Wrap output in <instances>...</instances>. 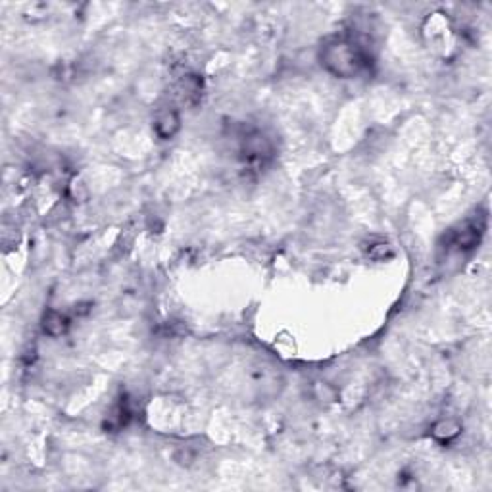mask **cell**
<instances>
[{"label":"cell","mask_w":492,"mask_h":492,"mask_svg":"<svg viewBox=\"0 0 492 492\" xmlns=\"http://www.w3.org/2000/svg\"><path fill=\"white\" fill-rule=\"evenodd\" d=\"M177 91H179V96H181L183 102H199L200 95H202V81H200L199 75H183Z\"/></svg>","instance_id":"cell-6"},{"label":"cell","mask_w":492,"mask_h":492,"mask_svg":"<svg viewBox=\"0 0 492 492\" xmlns=\"http://www.w3.org/2000/svg\"><path fill=\"white\" fill-rule=\"evenodd\" d=\"M319 62L339 79H354L369 66V50L350 35H333L319 48Z\"/></svg>","instance_id":"cell-1"},{"label":"cell","mask_w":492,"mask_h":492,"mask_svg":"<svg viewBox=\"0 0 492 492\" xmlns=\"http://www.w3.org/2000/svg\"><path fill=\"white\" fill-rule=\"evenodd\" d=\"M367 256L375 262H385V260H390L394 256V250H392V246L389 243H375V245L369 246Z\"/></svg>","instance_id":"cell-9"},{"label":"cell","mask_w":492,"mask_h":492,"mask_svg":"<svg viewBox=\"0 0 492 492\" xmlns=\"http://www.w3.org/2000/svg\"><path fill=\"white\" fill-rule=\"evenodd\" d=\"M43 331L48 335V337H62V335L68 333L70 329V318L58 310H48L45 316H43Z\"/></svg>","instance_id":"cell-5"},{"label":"cell","mask_w":492,"mask_h":492,"mask_svg":"<svg viewBox=\"0 0 492 492\" xmlns=\"http://www.w3.org/2000/svg\"><path fill=\"white\" fill-rule=\"evenodd\" d=\"M181 129V118L174 108H162L156 112L154 116V133L162 139V141H169L174 139Z\"/></svg>","instance_id":"cell-4"},{"label":"cell","mask_w":492,"mask_h":492,"mask_svg":"<svg viewBox=\"0 0 492 492\" xmlns=\"http://www.w3.org/2000/svg\"><path fill=\"white\" fill-rule=\"evenodd\" d=\"M460 433L461 423L460 421L452 420V417L437 421V423L433 425V429H431V435H433V438L438 440V443H450V440H454Z\"/></svg>","instance_id":"cell-7"},{"label":"cell","mask_w":492,"mask_h":492,"mask_svg":"<svg viewBox=\"0 0 492 492\" xmlns=\"http://www.w3.org/2000/svg\"><path fill=\"white\" fill-rule=\"evenodd\" d=\"M131 420V410H129L128 402H119L118 406L112 408V412L108 413V417L104 421V427L108 431H119L123 429Z\"/></svg>","instance_id":"cell-8"},{"label":"cell","mask_w":492,"mask_h":492,"mask_svg":"<svg viewBox=\"0 0 492 492\" xmlns=\"http://www.w3.org/2000/svg\"><path fill=\"white\" fill-rule=\"evenodd\" d=\"M484 233V222H468L466 225H461L460 229L454 233L452 245L461 250V252H468L473 250L475 246H479L481 238Z\"/></svg>","instance_id":"cell-3"},{"label":"cell","mask_w":492,"mask_h":492,"mask_svg":"<svg viewBox=\"0 0 492 492\" xmlns=\"http://www.w3.org/2000/svg\"><path fill=\"white\" fill-rule=\"evenodd\" d=\"M273 143L271 139L263 135L262 131L250 129L246 131L245 135L240 137V154L245 156V160L252 162V164H263L268 160L273 158Z\"/></svg>","instance_id":"cell-2"}]
</instances>
